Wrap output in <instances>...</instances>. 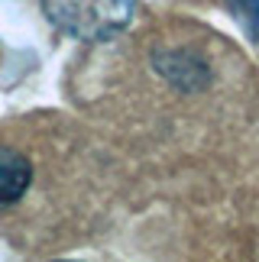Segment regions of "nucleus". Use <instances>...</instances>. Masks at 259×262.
<instances>
[{
    "instance_id": "obj_1",
    "label": "nucleus",
    "mask_w": 259,
    "mask_h": 262,
    "mask_svg": "<svg viewBox=\"0 0 259 262\" xmlns=\"http://www.w3.org/2000/svg\"><path fill=\"white\" fill-rule=\"evenodd\" d=\"M133 10L136 0H42L49 23L81 42H104L117 36L133 19Z\"/></svg>"
},
{
    "instance_id": "obj_2",
    "label": "nucleus",
    "mask_w": 259,
    "mask_h": 262,
    "mask_svg": "<svg viewBox=\"0 0 259 262\" xmlns=\"http://www.w3.org/2000/svg\"><path fill=\"white\" fill-rule=\"evenodd\" d=\"M29 181H33V165L23 152L10 146H0V207L16 204L26 194Z\"/></svg>"
},
{
    "instance_id": "obj_3",
    "label": "nucleus",
    "mask_w": 259,
    "mask_h": 262,
    "mask_svg": "<svg viewBox=\"0 0 259 262\" xmlns=\"http://www.w3.org/2000/svg\"><path fill=\"white\" fill-rule=\"evenodd\" d=\"M240 29L259 46V0H224Z\"/></svg>"
}]
</instances>
